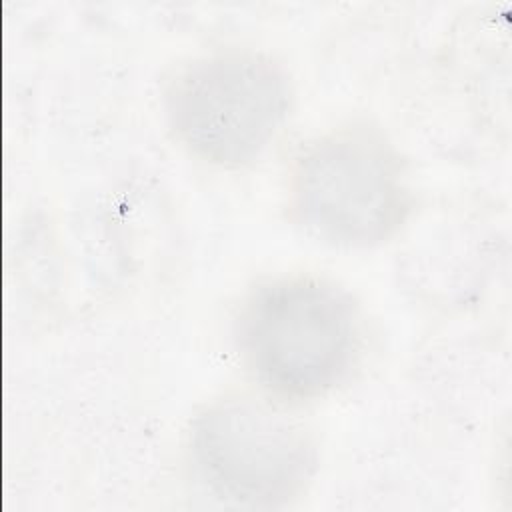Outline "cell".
<instances>
[{"label": "cell", "instance_id": "obj_1", "mask_svg": "<svg viewBox=\"0 0 512 512\" xmlns=\"http://www.w3.org/2000/svg\"><path fill=\"white\" fill-rule=\"evenodd\" d=\"M248 374L282 402L312 400L340 386L362 354V316L336 282L310 274L256 286L234 320Z\"/></svg>", "mask_w": 512, "mask_h": 512}, {"label": "cell", "instance_id": "obj_3", "mask_svg": "<svg viewBox=\"0 0 512 512\" xmlns=\"http://www.w3.org/2000/svg\"><path fill=\"white\" fill-rule=\"evenodd\" d=\"M292 80L274 56L222 48L192 58L164 90V114L176 140L222 168L258 160L292 110Z\"/></svg>", "mask_w": 512, "mask_h": 512}, {"label": "cell", "instance_id": "obj_2", "mask_svg": "<svg viewBox=\"0 0 512 512\" xmlns=\"http://www.w3.org/2000/svg\"><path fill=\"white\" fill-rule=\"evenodd\" d=\"M414 202L406 158L372 122H348L314 136L290 166L294 222L332 246L372 248L390 240Z\"/></svg>", "mask_w": 512, "mask_h": 512}, {"label": "cell", "instance_id": "obj_4", "mask_svg": "<svg viewBox=\"0 0 512 512\" xmlns=\"http://www.w3.org/2000/svg\"><path fill=\"white\" fill-rule=\"evenodd\" d=\"M190 454L216 496L246 508L288 506L318 468L314 436L270 394H228L204 406L190 428Z\"/></svg>", "mask_w": 512, "mask_h": 512}]
</instances>
